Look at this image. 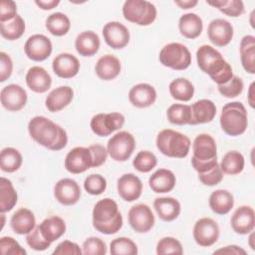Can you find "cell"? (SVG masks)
I'll use <instances>...</instances> for the list:
<instances>
[{
  "label": "cell",
  "mask_w": 255,
  "mask_h": 255,
  "mask_svg": "<svg viewBox=\"0 0 255 255\" xmlns=\"http://www.w3.org/2000/svg\"><path fill=\"white\" fill-rule=\"evenodd\" d=\"M30 136L40 145L50 150H61L68 143L66 130L50 119L36 116L28 123Z\"/></svg>",
  "instance_id": "1"
},
{
  "label": "cell",
  "mask_w": 255,
  "mask_h": 255,
  "mask_svg": "<svg viewBox=\"0 0 255 255\" xmlns=\"http://www.w3.org/2000/svg\"><path fill=\"white\" fill-rule=\"evenodd\" d=\"M196 61L199 69L207 74L217 86L226 84L234 76L231 65L212 46H200L196 51Z\"/></svg>",
  "instance_id": "2"
},
{
  "label": "cell",
  "mask_w": 255,
  "mask_h": 255,
  "mask_svg": "<svg viewBox=\"0 0 255 255\" xmlns=\"http://www.w3.org/2000/svg\"><path fill=\"white\" fill-rule=\"evenodd\" d=\"M93 226L100 233L115 234L123 227V216L118 203L112 198L99 200L93 208Z\"/></svg>",
  "instance_id": "3"
},
{
  "label": "cell",
  "mask_w": 255,
  "mask_h": 255,
  "mask_svg": "<svg viewBox=\"0 0 255 255\" xmlns=\"http://www.w3.org/2000/svg\"><path fill=\"white\" fill-rule=\"evenodd\" d=\"M220 127L222 130L231 136H238L245 132L248 127V115L241 102L227 103L220 115Z\"/></svg>",
  "instance_id": "4"
},
{
  "label": "cell",
  "mask_w": 255,
  "mask_h": 255,
  "mask_svg": "<svg viewBox=\"0 0 255 255\" xmlns=\"http://www.w3.org/2000/svg\"><path fill=\"white\" fill-rule=\"evenodd\" d=\"M156 147L164 155L174 158H183L187 156L190 149V139L187 135L165 128L158 132L156 136Z\"/></svg>",
  "instance_id": "5"
},
{
  "label": "cell",
  "mask_w": 255,
  "mask_h": 255,
  "mask_svg": "<svg viewBox=\"0 0 255 255\" xmlns=\"http://www.w3.org/2000/svg\"><path fill=\"white\" fill-rule=\"evenodd\" d=\"M123 15L128 22L139 26H148L155 21L157 11L149 1L127 0L123 5Z\"/></svg>",
  "instance_id": "6"
},
{
  "label": "cell",
  "mask_w": 255,
  "mask_h": 255,
  "mask_svg": "<svg viewBox=\"0 0 255 255\" xmlns=\"http://www.w3.org/2000/svg\"><path fill=\"white\" fill-rule=\"evenodd\" d=\"M159 62L167 68L176 71L187 69L191 64V54L188 48L177 42L163 46L159 52Z\"/></svg>",
  "instance_id": "7"
},
{
  "label": "cell",
  "mask_w": 255,
  "mask_h": 255,
  "mask_svg": "<svg viewBox=\"0 0 255 255\" xmlns=\"http://www.w3.org/2000/svg\"><path fill=\"white\" fill-rule=\"evenodd\" d=\"M135 148L133 135L126 130L114 134L108 141L107 150L110 156L116 161H126L132 154Z\"/></svg>",
  "instance_id": "8"
},
{
  "label": "cell",
  "mask_w": 255,
  "mask_h": 255,
  "mask_svg": "<svg viewBox=\"0 0 255 255\" xmlns=\"http://www.w3.org/2000/svg\"><path fill=\"white\" fill-rule=\"evenodd\" d=\"M125 120V116L118 112L100 113L92 118L90 127L96 135L108 136L123 128Z\"/></svg>",
  "instance_id": "9"
},
{
  "label": "cell",
  "mask_w": 255,
  "mask_h": 255,
  "mask_svg": "<svg viewBox=\"0 0 255 255\" xmlns=\"http://www.w3.org/2000/svg\"><path fill=\"white\" fill-rule=\"evenodd\" d=\"M192 234L199 246L209 247L217 242L220 229L215 220L209 217H202L195 222Z\"/></svg>",
  "instance_id": "10"
},
{
  "label": "cell",
  "mask_w": 255,
  "mask_h": 255,
  "mask_svg": "<svg viewBox=\"0 0 255 255\" xmlns=\"http://www.w3.org/2000/svg\"><path fill=\"white\" fill-rule=\"evenodd\" d=\"M130 227L137 233H146L154 225V215L150 207L144 203L131 206L128 213Z\"/></svg>",
  "instance_id": "11"
},
{
  "label": "cell",
  "mask_w": 255,
  "mask_h": 255,
  "mask_svg": "<svg viewBox=\"0 0 255 255\" xmlns=\"http://www.w3.org/2000/svg\"><path fill=\"white\" fill-rule=\"evenodd\" d=\"M53 51L51 40L43 34L30 36L24 45L26 56L35 62H42L50 57Z\"/></svg>",
  "instance_id": "12"
},
{
  "label": "cell",
  "mask_w": 255,
  "mask_h": 255,
  "mask_svg": "<svg viewBox=\"0 0 255 255\" xmlns=\"http://www.w3.org/2000/svg\"><path fill=\"white\" fill-rule=\"evenodd\" d=\"M65 168L73 173H83L93 167V156L89 147L76 146L72 148L66 155Z\"/></svg>",
  "instance_id": "13"
},
{
  "label": "cell",
  "mask_w": 255,
  "mask_h": 255,
  "mask_svg": "<svg viewBox=\"0 0 255 255\" xmlns=\"http://www.w3.org/2000/svg\"><path fill=\"white\" fill-rule=\"evenodd\" d=\"M27 92L17 84L5 86L0 92L1 105L10 112H18L22 110L27 103Z\"/></svg>",
  "instance_id": "14"
},
{
  "label": "cell",
  "mask_w": 255,
  "mask_h": 255,
  "mask_svg": "<svg viewBox=\"0 0 255 255\" xmlns=\"http://www.w3.org/2000/svg\"><path fill=\"white\" fill-rule=\"evenodd\" d=\"M104 40L112 49H123L129 42L128 29L118 21L108 22L103 28Z\"/></svg>",
  "instance_id": "15"
},
{
  "label": "cell",
  "mask_w": 255,
  "mask_h": 255,
  "mask_svg": "<svg viewBox=\"0 0 255 255\" xmlns=\"http://www.w3.org/2000/svg\"><path fill=\"white\" fill-rule=\"evenodd\" d=\"M54 196L63 205L71 206L76 204L81 197V187L72 178H62L54 186Z\"/></svg>",
  "instance_id": "16"
},
{
  "label": "cell",
  "mask_w": 255,
  "mask_h": 255,
  "mask_svg": "<svg viewBox=\"0 0 255 255\" xmlns=\"http://www.w3.org/2000/svg\"><path fill=\"white\" fill-rule=\"evenodd\" d=\"M207 35L212 44L217 47H224L231 42L234 35V29L230 22L218 18L209 23Z\"/></svg>",
  "instance_id": "17"
},
{
  "label": "cell",
  "mask_w": 255,
  "mask_h": 255,
  "mask_svg": "<svg viewBox=\"0 0 255 255\" xmlns=\"http://www.w3.org/2000/svg\"><path fill=\"white\" fill-rule=\"evenodd\" d=\"M119 195L128 202H132L138 199L142 192V182L138 176L133 173L123 174L117 183Z\"/></svg>",
  "instance_id": "18"
},
{
  "label": "cell",
  "mask_w": 255,
  "mask_h": 255,
  "mask_svg": "<svg viewBox=\"0 0 255 255\" xmlns=\"http://www.w3.org/2000/svg\"><path fill=\"white\" fill-rule=\"evenodd\" d=\"M192 158L207 161L217 158V146L215 139L208 133L198 134L192 143Z\"/></svg>",
  "instance_id": "19"
},
{
  "label": "cell",
  "mask_w": 255,
  "mask_h": 255,
  "mask_svg": "<svg viewBox=\"0 0 255 255\" xmlns=\"http://www.w3.org/2000/svg\"><path fill=\"white\" fill-rule=\"evenodd\" d=\"M231 227L237 234H248L255 226V212L251 206L242 205L238 207L231 216Z\"/></svg>",
  "instance_id": "20"
},
{
  "label": "cell",
  "mask_w": 255,
  "mask_h": 255,
  "mask_svg": "<svg viewBox=\"0 0 255 255\" xmlns=\"http://www.w3.org/2000/svg\"><path fill=\"white\" fill-rule=\"evenodd\" d=\"M54 73L62 79H71L80 71V62L77 57L70 53H61L56 56L52 63Z\"/></svg>",
  "instance_id": "21"
},
{
  "label": "cell",
  "mask_w": 255,
  "mask_h": 255,
  "mask_svg": "<svg viewBox=\"0 0 255 255\" xmlns=\"http://www.w3.org/2000/svg\"><path fill=\"white\" fill-rule=\"evenodd\" d=\"M128 101L133 107L139 109L150 107L156 101V91L149 84H136L128 92Z\"/></svg>",
  "instance_id": "22"
},
{
  "label": "cell",
  "mask_w": 255,
  "mask_h": 255,
  "mask_svg": "<svg viewBox=\"0 0 255 255\" xmlns=\"http://www.w3.org/2000/svg\"><path fill=\"white\" fill-rule=\"evenodd\" d=\"M28 88L38 94L46 93L52 85V78L50 74L40 66L31 67L25 77Z\"/></svg>",
  "instance_id": "23"
},
{
  "label": "cell",
  "mask_w": 255,
  "mask_h": 255,
  "mask_svg": "<svg viewBox=\"0 0 255 255\" xmlns=\"http://www.w3.org/2000/svg\"><path fill=\"white\" fill-rule=\"evenodd\" d=\"M74 98V91L69 86H61L52 90L46 100L45 106L51 113H57L69 106Z\"/></svg>",
  "instance_id": "24"
},
{
  "label": "cell",
  "mask_w": 255,
  "mask_h": 255,
  "mask_svg": "<svg viewBox=\"0 0 255 255\" xmlns=\"http://www.w3.org/2000/svg\"><path fill=\"white\" fill-rule=\"evenodd\" d=\"M122 70L121 61L114 55L102 56L96 63L95 71L97 76L104 81H111L117 78Z\"/></svg>",
  "instance_id": "25"
},
{
  "label": "cell",
  "mask_w": 255,
  "mask_h": 255,
  "mask_svg": "<svg viewBox=\"0 0 255 255\" xmlns=\"http://www.w3.org/2000/svg\"><path fill=\"white\" fill-rule=\"evenodd\" d=\"M191 121L189 125H200L210 123L216 115V106L211 100L202 99L190 106Z\"/></svg>",
  "instance_id": "26"
},
{
  "label": "cell",
  "mask_w": 255,
  "mask_h": 255,
  "mask_svg": "<svg viewBox=\"0 0 255 255\" xmlns=\"http://www.w3.org/2000/svg\"><path fill=\"white\" fill-rule=\"evenodd\" d=\"M176 184L174 173L166 168H159L148 178V185L155 193H166L171 191Z\"/></svg>",
  "instance_id": "27"
},
{
  "label": "cell",
  "mask_w": 255,
  "mask_h": 255,
  "mask_svg": "<svg viewBox=\"0 0 255 255\" xmlns=\"http://www.w3.org/2000/svg\"><path fill=\"white\" fill-rule=\"evenodd\" d=\"M153 207L158 217L165 222L175 220L179 216L181 210L179 201L173 197L168 196L155 198L153 201Z\"/></svg>",
  "instance_id": "28"
},
{
  "label": "cell",
  "mask_w": 255,
  "mask_h": 255,
  "mask_svg": "<svg viewBox=\"0 0 255 255\" xmlns=\"http://www.w3.org/2000/svg\"><path fill=\"white\" fill-rule=\"evenodd\" d=\"M10 225L15 233L27 235L36 227V218L30 209L20 208L12 215Z\"/></svg>",
  "instance_id": "29"
},
{
  "label": "cell",
  "mask_w": 255,
  "mask_h": 255,
  "mask_svg": "<svg viewBox=\"0 0 255 255\" xmlns=\"http://www.w3.org/2000/svg\"><path fill=\"white\" fill-rule=\"evenodd\" d=\"M101 41L94 31L81 32L75 40V48L83 57H92L100 49Z\"/></svg>",
  "instance_id": "30"
},
{
  "label": "cell",
  "mask_w": 255,
  "mask_h": 255,
  "mask_svg": "<svg viewBox=\"0 0 255 255\" xmlns=\"http://www.w3.org/2000/svg\"><path fill=\"white\" fill-rule=\"evenodd\" d=\"M178 29L183 37L191 40L196 39L203 30L202 19L195 13L183 14L178 20Z\"/></svg>",
  "instance_id": "31"
},
{
  "label": "cell",
  "mask_w": 255,
  "mask_h": 255,
  "mask_svg": "<svg viewBox=\"0 0 255 255\" xmlns=\"http://www.w3.org/2000/svg\"><path fill=\"white\" fill-rule=\"evenodd\" d=\"M208 203L214 213L224 215L233 208L234 197L232 193L226 189H217L210 194Z\"/></svg>",
  "instance_id": "32"
},
{
  "label": "cell",
  "mask_w": 255,
  "mask_h": 255,
  "mask_svg": "<svg viewBox=\"0 0 255 255\" xmlns=\"http://www.w3.org/2000/svg\"><path fill=\"white\" fill-rule=\"evenodd\" d=\"M40 231L44 238L53 243L66 232V223L60 216H51L44 219L39 225Z\"/></svg>",
  "instance_id": "33"
},
{
  "label": "cell",
  "mask_w": 255,
  "mask_h": 255,
  "mask_svg": "<svg viewBox=\"0 0 255 255\" xmlns=\"http://www.w3.org/2000/svg\"><path fill=\"white\" fill-rule=\"evenodd\" d=\"M240 60L243 69L253 75L255 74V37L246 35L241 39L239 46Z\"/></svg>",
  "instance_id": "34"
},
{
  "label": "cell",
  "mask_w": 255,
  "mask_h": 255,
  "mask_svg": "<svg viewBox=\"0 0 255 255\" xmlns=\"http://www.w3.org/2000/svg\"><path fill=\"white\" fill-rule=\"evenodd\" d=\"M219 166L225 174H239L244 169L245 158L241 152L237 150H230L223 155Z\"/></svg>",
  "instance_id": "35"
},
{
  "label": "cell",
  "mask_w": 255,
  "mask_h": 255,
  "mask_svg": "<svg viewBox=\"0 0 255 255\" xmlns=\"http://www.w3.org/2000/svg\"><path fill=\"white\" fill-rule=\"evenodd\" d=\"M18 200L17 191L13 183L6 177L0 179V211L5 213L14 208Z\"/></svg>",
  "instance_id": "36"
},
{
  "label": "cell",
  "mask_w": 255,
  "mask_h": 255,
  "mask_svg": "<svg viewBox=\"0 0 255 255\" xmlns=\"http://www.w3.org/2000/svg\"><path fill=\"white\" fill-rule=\"evenodd\" d=\"M45 26L50 34L62 37L70 31L71 21L66 14L62 12H55L47 17Z\"/></svg>",
  "instance_id": "37"
},
{
  "label": "cell",
  "mask_w": 255,
  "mask_h": 255,
  "mask_svg": "<svg viewBox=\"0 0 255 255\" xmlns=\"http://www.w3.org/2000/svg\"><path fill=\"white\" fill-rule=\"evenodd\" d=\"M170 96L181 102H188L194 95L193 84L185 78H177L170 82L168 86Z\"/></svg>",
  "instance_id": "38"
},
{
  "label": "cell",
  "mask_w": 255,
  "mask_h": 255,
  "mask_svg": "<svg viewBox=\"0 0 255 255\" xmlns=\"http://www.w3.org/2000/svg\"><path fill=\"white\" fill-rule=\"evenodd\" d=\"M23 162L20 151L14 147H4L0 153V167L4 172H15Z\"/></svg>",
  "instance_id": "39"
},
{
  "label": "cell",
  "mask_w": 255,
  "mask_h": 255,
  "mask_svg": "<svg viewBox=\"0 0 255 255\" xmlns=\"http://www.w3.org/2000/svg\"><path fill=\"white\" fill-rule=\"evenodd\" d=\"M25 21L20 15H17L14 19L8 22L0 23L1 36L9 41L21 38L25 32Z\"/></svg>",
  "instance_id": "40"
},
{
  "label": "cell",
  "mask_w": 255,
  "mask_h": 255,
  "mask_svg": "<svg viewBox=\"0 0 255 255\" xmlns=\"http://www.w3.org/2000/svg\"><path fill=\"white\" fill-rule=\"evenodd\" d=\"M166 117L168 122L173 125H189L191 121L190 106L183 104H173L167 109Z\"/></svg>",
  "instance_id": "41"
},
{
  "label": "cell",
  "mask_w": 255,
  "mask_h": 255,
  "mask_svg": "<svg viewBox=\"0 0 255 255\" xmlns=\"http://www.w3.org/2000/svg\"><path fill=\"white\" fill-rule=\"evenodd\" d=\"M206 3L229 17H239L245 11L244 3L241 0H213L206 1Z\"/></svg>",
  "instance_id": "42"
},
{
  "label": "cell",
  "mask_w": 255,
  "mask_h": 255,
  "mask_svg": "<svg viewBox=\"0 0 255 255\" xmlns=\"http://www.w3.org/2000/svg\"><path fill=\"white\" fill-rule=\"evenodd\" d=\"M137 252L136 244L128 237H119L110 243V253L113 255H135Z\"/></svg>",
  "instance_id": "43"
},
{
  "label": "cell",
  "mask_w": 255,
  "mask_h": 255,
  "mask_svg": "<svg viewBox=\"0 0 255 255\" xmlns=\"http://www.w3.org/2000/svg\"><path fill=\"white\" fill-rule=\"evenodd\" d=\"M157 164L156 156L148 150H140L136 153L132 160L133 167L139 172H149Z\"/></svg>",
  "instance_id": "44"
},
{
  "label": "cell",
  "mask_w": 255,
  "mask_h": 255,
  "mask_svg": "<svg viewBox=\"0 0 255 255\" xmlns=\"http://www.w3.org/2000/svg\"><path fill=\"white\" fill-rule=\"evenodd\" d=\"M156 253L158 255H165V254L181 255L183 253V248L179 240L171 236H166L161 238L157 242Z\"/></svg>",
  "instance_id": "45"
},
{
  "label": "cell",
  "mask_w": 255,
  "mask_h": 255,
  "mask_svg": "<svg viewBox=\"0 0 255 255\" xmlns=\"http://www.w3.org/2000/svg\"><path fill=\"white\" fill-rule=\"evenodd\" d=\"M218 92L225 98H235L239 96L244 89L243 81L238 76H233L226 84L218 86Z\"/></svg>",
  "instance_id": "46"
},
{
  "label": "cell",
  "mask_w": 255,
  "mask_h": 255,
  "mask_svg": "<svg viewBox=\"0 0 255 255\" xmlns=\"http://www.w3.org/2000/svg\"><path fill=\"white\" fill-rule=\"evenodd\" d=\"M84 188L92 195H100L107 188V180L101 174H91L85 178Z\"/></svg>",
  "instance_id": "47"
},
{
  "label": "cell",
  "mask_w": 255,
  "mask_h": 255,
  "mask_svg": "<svg viewBox=\"0 0 255 255\" xmlns=\"http://www.w3.org/2000/svg\"><path fill=\"white\" fill-rule=\"evenodd\" d=\"M82 251L86 255H105L107 253V245L101 238L92 236L84 241Z\"/></svg>",
  "instance_id": "48"
},
{
  "label": "cell",
  "mask_w": 255,
  "mask_h": 255,
  "mask_svg": "<svg viewBox=\"0 0 255 255\" xmlns=\"http://www.w3.org/2000/svg\"><path fill=\"white\" fill-rule=\"evenodd\" d=\"M26 242L32 249L36 251H44L48 249L51 245V242L46 240L42 235L39 225L36 226L30 233L27 234Z\"/></svg>",
  "instance_id": "49"
},
{
  "label": "cell",
  "mask_w": 255,
  "mask_h": 255,
  "mask_svg": "<svg viewBox=\"0 0 255 255\" xmlns=\"http://www.w3.org/2000/svg\"><path fill=\"white\" fill-rule=\"evenodd\" d=\"M0 252L3 255H26V250L10 236L0 238Z\"/></svg>",
  "instance_id": "50"
},
{
  "label": "cell",
  "mask_w": 255,
  "mask_h": 255,
  "mask_svg": "<svg viewBox=\"0 0 255 255\" xmlns=\"http://www.w3.org/2000/svg\"><path fill=\"white\" fill-rule=\"evenodd\" d=\"M198 178L202 184L213 186L218 184L223 179V172L218 164L204 173H198Z\"/></svg>",
  "instance_id": "51"
},
{
  "label": "cell",
  "mask_w": 255,
  "mask_h": 255,
  "mask_svg": "<svg viewBox=\"0 0 255 255\" xmlns=\"http://www.w3.org/2000/svg\"><path fill=\"white\" fill-rule=\"evenodd\" d=\"M17 15V5L14 1L2 0L0 2V23L8 22Z\"/></svg>",
  "instance_id": "52"
},
{
  "label": "cell",
  "mask_w": 255,
  "mask_h": 255,
  "mask_svg": "<svg viewBox=\"0 0 255 255\" xmlns=\"http://www.w3.org/2000/svg\"><path fill=\"white\" fill-rule=\"evenodd\" d=\"M83 254L80 246L70 240H64L53 251V255H81Z\"/></svg>",
  "instance_id": "53"
},
{
  "label": "cell",
  "mask_w": 255,
  "mask_h": 255,
  "mask_svg": "<svg viewBox=\"0 0 255 255\" xmlns=\"http://www.w3.org/2000/svg\"><path fill=\"white\" fill-rule=\"evenodd\" d=\"M89 149L93 156V167H99L106 162L109 153L104 145L98 143L92 144L89 146Z\"/></svg>",
  "instance_id": "54"
},
{
  "label": "cell",
  "mask_w": 255,
  "mask_h": 255,
  "mask_svg": "<svg viewBox=\"0 0 255 255\" xmlns=\"http://www.w3.org/2000/svg\"><path fill=\"white\" fill-rule=\"evenodd\" d=\"M13 71V62L8 54L0 52V82L3 83L10 78Z\"/></svg>",
  "instance_id": "55"
},
{
  "label": "cell",
  "mask_w": 255,
  "mask_h": 255,
  "mask_svg": "<svg viewBox=\"0 0 255 255\" xmlns=\"http://www.w3.org/2000/svg\"><path fill=\"white\" fill-rule=\"evenodd\" d=\"M191 164H192V167L194 168V170L197 171V173H204V172L212 169L219 163L217 161V158L212 159V160H207V161H200V160L191 158Z\"/></svg>",
  "instance_id": "56"
},
{
  "label": "cell",
  "mask_w": 255,
  "mask_h": 255,
  "mask_svg": "<svg viewBox=\"0 0 255 255\" xmlns=\"http://www.w3.org/2000/svg\"><path fill=\"white\" fill-rule=\"evenodd\" d=\"M214 254H235V255H246V251L237 245H227L219 248L213 252Z\"/></svg>",
  "instance_id": "57"
},
{
  "label": "cell",
  "mask_w": 255,
  "mask_h": 255,
  "mask_svg": "<svg viewBox=\"0 0 255 255\" xmlns=\"http://www.w3.org/2000/svg\"><path fill=\"white\" fill-rule=\"evenodd\" d=\"M35 4L42 10H52L60 4L59 0H36Z\"/></svg>",
  "instance_id": "58"
},
{
  "label": "cell",
  "mask_w": 255,
  "mask_h": 255,
  "mask_svg": "<svg viewBox=\"0 0 255 255\" xmlns=\"http://www.w3.org/2000/svg\"><path fill=\"white\" fill-rule=\"evenodd\" d=\"M174 4L181 9H189V8L195 7L198 4V1L197 0H181V1H174Z\"/></svg>",
  "instance_id": "59"
},
{
  "label": "cell",
  "mask_w": 255,
  "mask_h": 255,
  "mask_svg": "<svg viewBox=\"0 0 255 255\" xmlns=\"http://www.w3.org/2000/svg\"><path fill=\"white\" fill-rule=\"evenodd\" d=\"M247 101H248V104L251 108H254V103H255V100H254V82L251 83L250 87H249V90H248V96H247Z\"/></svg>",
  "instance_id": "60"
},
{
  "label": "cell",
  "mask_w": 255,
  "mask_h": 255,
  "mask_svg": "<svg viewBox=\"0 0 255 255\" xmlns=\"http://www.w3.org/2000/svg\"><path fill=\"white\" fill-rule=\"evenodd\" d=\"M253 237H254V234H253V231H251L250 232V236H249V245H250V247H251V249H255V247H254V244H253Z\"/></svg>",
  "instance_id": "61"
},
{
  "label": "cell",
  "mask_w": 255,
  "mask_h": 255,
  "mask_svg": "<svg viewBox=\"0 0 255 255\" xmlns=\"http://www.w3.org/2000/svg\"><path fill=\"white\" fill-rule=\"evenodd\" d=\"M1 219H2V221H1V229H2L4 227V223H5V215L3 212H1Z\"/></svg>",
  "instance_id": "62"
}]
</instances>
